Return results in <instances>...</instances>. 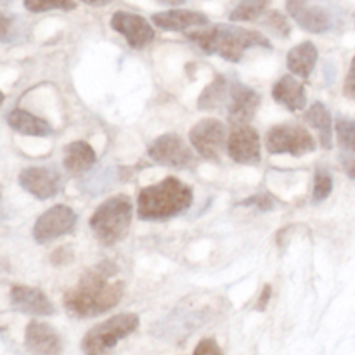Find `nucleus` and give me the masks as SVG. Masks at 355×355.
Wrapping results in <instances>:
<instances>
[{"instance_id": "1", "label": "nucleus", "mask_w": 355, "mask_h": 355, "mask_svg": "<svg viewBox=\"0 0 355 355\" xmlns=\"http://www.w3.org/2000/svg\"><path fill=\"white\" fill-rule=\"evenodd\" d=\"M118 272V266L111 260L90 267L64 295L66 312L76 319H89L116 307L125 291V283Z\"/></svg>"}, {"instance_id": "2", "label": "nucleus", "mask_w": 355, "mask_h": 355, "mask_svg": "<svg viewBox=\"0 0 355 355\" xmlns=\"http://www.w3.org/2000/svg\"><path fill=\"white\" fill-rule=\"evenodd\" d=\"M187 37L200 45L207 54H217L231 62H238L246 49H270V42L262 33L234 24H215L207 30L189 33Z\"/></svg>"}, {"instance_id": "3", "label": "nucleus", "mask_w": 355, "mask_h": 355, "mask_svg": "<svg viewBox=\"0 0 355 355\" xmlns=\"http://www.w3.org/2000/svg\"><path fill=\"white\" fill-rule=\"evenodd\" d=\"M191 203V187L175 177H166L155 186L141 189L137 196V214L142 220H165L186 211Z\"/></svg>"}, {"instance_id": "4", "label": "nucleus", "mask_w": 355, "mask_h": 355, "mask_svg": "<svg viewBox=\"0 0 355 355\" xmlns=\"http://www.w3.org/2000/svg\"><path fill=\"white\" fill-rule=\"evenodd\" d=\"M132 222V201L118 194L104 201L90 217V229L103 245L111 246L127 236Z\"/></svg>"}, {"instance_id": "5", "label": "nucleus", "mask_w": 355, "mask_h": 355, "mask_svg": "<svg viewBox=\"0 0 355 355\" xmlns=\"http://www.w3.org/2000/svg\"><path fill=\"white\" fill-rule=\"evenodd\" d=\"M139 324H141L139 315L130 312L116 314L99 322L82 338L80 347L83 355H110L121 340L130 336L139 328Z\"/></svg>"}, {"instance_id": "6", "label": "nucleus", "mask_w": 355, "mask_h": 355, "mask_svg": "<svg viewBox=\"0 0 355 355\" xmlns=\"http://www.w3.org/2000/svg\"><path fill=\"white\" fill-rule=\"evenodd\" d=\"M266 148L270 155L304 156L315 149V141L300 125H276L267 132Z\"/></svg>"}, {"instance_id": "7", "label": "nucleus", "mask_w": 355, "mask_h": 355, "mask_svg": "<svg viewBox=\"0 0 355 355\" xmlns=\"http://www.w3.org/2000/svg\"><path fill=\"white\" fill-rule=\"evenodd\" d=\"M290 16L309 33H326L333 28V14L321 0H286Z\"/></svg>"}, {"instance_id": "8", "label": "nucleus", "mask_w": 355, "mask_h": 355, "mask_svg": "<svg viewBox=\"0 0 355 355\" xmlns=\"http://www.w3.org/2000/svg\"><path fill=\"white\" fill-rule=\"evenodd\" d=\"M76 225V214L69 207L55 205L38 217L33 227V238L37 243H51L61 236L69 234Z\"/></svg>"}, {"instance_id": "9", "label": "nucleus", "mask_w": 355, "mask_h": 355, "mask_svg": "<svg viewBox=\"0 0 355 355\" xmlns=\"http://www.w3.org/2000/svg\"><path fill=\"white\" fill-rule=\"evenodd\" d=\"M189 139L193 148L203 156L205 159L217 162L220 158L222 148L225 142V128L218 120L208 118L201 120L191 128Z\"/></svg>"}, {"instance_id": "10", "label": "nucleus", "mask_w": 355, "mask_h": 355, "mask_svg": "<svg viewBox=\"0 0 355 355\" xmlns=\"http://www.w3.org/2000/svg\"><path fill=\"white\" fill-rule=\"evenodd\" d=\"M149 156L159 165L172 168H189L194 163V156L186 142L175 134H165L149 146Z\"/></svg>"}, {"instance_id": "11", "label": "nucleus", "mask_w": 355, "mask_h": 355, "mask_svg": "<svg viewBox=\"0 0 355 355\" xmlns=\"http://www.w3.org/2000/svg\"><path fill=\"white\" fill-rule=\"evenodd\" d=\"M19 184L38 200H49L59 193L62 179L58 170L51 166H30L19 173Z\"/></svg>"}, {"instance_id": "12", "label": "nucleus", "mask_w": 355, "mask_h": 355, "mask_svg": "<svg viewBox=\"0 0 355 355\" xmlns=\"http://www.w3.org/2000/svg\"><path fill=\"white\" fill-rule=\"evenodd\" d=\"M111 28L123 35L127 38L128 45L134 49H144L146 45L155 40L153 26L149 24L148 19H144L139 14L118 10L111 17Z\"/></svg>"}, {"instance_id": "13", "label": "nucleus", "mask_w": 355, "mask_h": 355, "mask_svg": "<svg viewBox=\"0 0 355 355\" xmlns=\"http://www.w3.org/2000/svg\"><path fill=\"white\" fill-rule=\"evenodd\" d=\"M229 156L236 163L255 165L260 162V137L250 125H234L227 139Z\"/></svg>"}, {"instance_id": "14", "label": "nucleus", "mask_w": 355, "mask_h": 355, "mask_svg": "<svg viewBox=\"0 0 355 355\" xmlns=\"http://www.w3.org/2000/svg\"><path fill=\"white\" fill-rule=\"evenodd\" d=\"M24 347L31 355H61L62 338L47 322L31 321L24 331Z\"/></svg>"}, {"instance_id": "15", "label": "nucleus", "mask_w": 355, "mask_h": 355, "mask_svg": "<svg viewBox=\"0 0 355 355\" xmlns=\"http://www.w3.org/2000/svg\"><path fill=\"white\" fill-rule=\"evenodd\" d=\"M10 305L14 311L28 315H52L55 312L54 305L42 290L23 284H14L10 288Z\"/></svg>"}, {"instance_id": "16", "label": "nucleus", "mask_w": 355, "mask_h": 355, "mask_svg": "<svg viewBox=\"0 0 355 355\" xmlns=\"http://www.w3.org/2000/svg\"><path fill=\"white\" fill-rule=\"evenodd\" d=\"M259 104L260 96L255 90L236 82L231 87V96H229V121L232 125H246L255 116Z\"/></svg>"}, {"instance_id": "17", "label": "nucleus", "mask_w": 355, "mask_h": 355, "mask_svg": "<svg viewBox=\"0 0 355 355\" xmlns=\"http://www.w3.org/2000/svg\"><path fill=\"white\" fill-rule=\"evenodd\" d=\"M153 23L166 31H182L191 26H205L210 21H208V17L205 14L196 12V10L173 9L155 14L153 16Z\"/></svg>"}, {"instance_id": "18", "label": "nucleus", "mask_w": 355, "mask_h": 355, "mask_svg": "<svg viewBox=\"0 0 355 355\" xmlns=\"http://www.w3.org/2000/svg\"><path fill=\"white\" fill-rule=\"evenodd\" d=\"M272 97L276 103L283 104V106H286L291 111L304 110L305 104H307L305 87L290 75L277 80V83L272 89Z\"/></svg>"}, {"instance_id": "19", "label": "nucleus", "mask_w": 355, "mask_h": 355, "mask_svg": "<svg viewBox=\"0 0 355 355\" xmlns=\"http://www.w3.org/2000/svg\"><path fill=\"white\" fill-rule=\"evenodd\" d=\"M96 163V151L83 141L71 142L64 148V168L71 175H82Z\"/></svg>"}, {"instance_id": "20", "label": "nucleus", "mask_w": 355, "mask_h": 355, "mask_svg": "<svg viewBox=\"0 0 355 355\" xmlns=\"http://www.w3.org/2000/svg\"><path fill=\"white\" fill-rule=\"evenodd\" d=\"M286 62L291 73L302 78H309L318 62V49L312 42H304L288 52Z\"/></svg>"}, {"instance_id": "21", "label": "nucleus", "mask_w": 355, "mask_h": 355, "mask_svg": "<svg viewBox=\"0 0 355 355\" xmlns=\"http://www.w3.org/2000/svg\"><path fill=\"white\" fill-rule=\"evenodd\" d=\"M7 123L10 128L24 135H33V137H45L52 132L51 125L42 118L28 113L23 110H12L7 114Z\"/></svg>"}, {"instance_id": "22", "label": "nucleus", "mask_w": 355, "mask_h": 355, "mask_svg": "<svg viewBox=\"0 0 355 355\" xmlns=\"http://www.w3.org/2000/svg\"><path fill=\"white\" fill-rule=\"evenodd\" d=\"M305 120L319 132V141L324 149L331 148L333 142V123L331 114H329L328 107L322 103H314L305 113Z\"/></svg>"}, {"instance_id": "23", "label": "nucleus", "mask_w": 355, "mask_h": 355, "mask_svg": "<svg viewBox=\"0 0 355 355\" xmlns=\"http://www.w3.org/2000/svg\"><path fill=\"white\" fill-rule=\"evenodd\" d=\"M229 96H231V87H229L227 78H225V76H217V78L203 90L200 101H198V107L203 111H214L217 110L220 104H224Z\"/></svg>"}, {"instance_id": "24", "label": "nucleus", "mask_w": 355, "mask_h": 355, "mask_svg": "<svg viewBox=\"0 0 355 355\" xmlns=\"http://www.w3.org/2000/svg\"><path fill=\"white\" fill-rule=\"evenodd\" d=\"M270 0H241L231 12V21H255L269 7Z\"/></svg>"}, {"instance_id": "25", "label": "nucleus", "mask_w": 355, "mask_h": 355, "mask_svg": "<svg viewBox=\"0 0 355 355\" xmlns=\"http://www.w3.org/2000/svg\"><path fill=\"white\" fill-rule=\"evenodd\" d=\"M336 137H338V144L343 151L355 153V120L338 118L336 120Z\"/></svg>"}, {"instance_id": "26", "label": "nucleus", "mask_w": 355, "mask_h": 355, "mask_svg": "<svg viewBox=\"0 0 355 355\" xmlns=\"http://www.w3.org/2000/svg\"><path fill=\"white\" fill-rule=\"evenodd\" d=\"M333 191V177L326 168H318L314 179V193H312V201L321 203L331 194Z\"/></svg>"}, {"instance_id": "27", "label": "nucleus", "mask_w": 355, "mask_h": 355, "mask_svg": "<svg viewBox=\"0 0 355 355\" xmlns=\"http://www.w3.org/2000/svg\"><path fill=\"white\" fill-rule=\"evenodd\" d=\"M24 7L30 12H47L51 9L73 10L76 3L75 0H24Z\"/></svg>"}, {"instance_id": "28", "label": "nucleus", "mask_w": 355, "mask_h": 355, "mask_svg": "<svg viewBox=\"0 0 355 355\" xmlns=\"http://www.w3.org/2000/svg\"><path fill=\"white\" fill-rule=\"evenodd\" d=\"M266 26L269 28L274 35H277V37L281 38H288L291 33V26L290 23H288V19L283 14L277 12V10H272V12L267 14Z\"/></svg>"}, {"instance_id": "29", "label": "nucleus", "mask_w": 355, "mask_h": 355, "mask_svg": "<svg viewBox=\"0 0 355 355\" xmlns=\"http://www.w3.org/2000/svg\"><path fill=\"white\" fill-rule=\"evenodd\" d=\"M193 355H224V352L214 338H203L196 345Z\"/></svg>"}, {"instance_id": "30", "label": "nucleus", "mask_w": 355, "mask_h": 355, "mask_svg": "<svg viewBox=\"0 0 355 355\" xmlns=\"http://www.w3.org/2000/svg\"><path fill=\"white\" fill-rule=\"evenodd\" d=\"M243 207H257L259 210H270L274 207L272 200L267 194H257V196L250 198V200L243 201Z\"/></svg>"}, {"instance_id": "31", "label": "nucleus", "mask_w": 355, "mask_h": 355, "mask_svg": "<svg viewBox=\"0 0 355 355\" xmlns=\"http://www.w3.org/2000/svg\"><path fill=\"white\" fill-rule=\"evenodd\" d=\"M343 92H345L347 97H350V99L355 101V58L352 59V64H350V71L349 75H347Z\"/></svg>"}, {"instance_id": "32", "label": "nucleus", "mask_w": 355, "mask_h": 355, "mask_svg": "<svg viewBox=\"0 0 355 355\" xmlns=\"http://www.w3.org/2000/svg\"><path fill=\"white\" fill-rule=\"evenodd\" d=\"M270 293H272V290H270V286H269V284H267V286H263V291H262V295H260V298H259V304H257V311H259V312L266 311L267 304H269Z\"/></svg>"}, {"instance_id": "33", "label": "nucleus", "mask_w": 355, "mask_h": 355, "mask_svg": "<svg viewBox=\"0 0 355 355\" xmlns=\"http://www.w3.org/2000/svg\"><path fill=\"white\" fill-rule=\"evenodd\" d=\"M343 166H345V172L349 173L350 179L355 180V158H352V159H345V163H343Z\"/></svg>"}, {"instance_id": "34", "label": "nucleus", "mask_w": 355, "mask_h": 355, "mask_svg": "<svg viewBox=\"0 0 355 355\" xmlns=\"http://www.w3.org/2000/svg\"><path fill=\"white\" fill-rule=\"evenodd\" d=\"M82 2L89 3V6H92V7H103V6H106V3H110L111 0H82Z\"/></svg>"}, {"instance_id": "35", "label": "nucleus", "mask_w": 355, "mask_h": 355, "mask_svg": "<svg viewBox=\"0 0 355 355\" xmlns=\"http://www.w3.org/2000/svg\"><path fill=\"white\" fill-rule=\"evenodd\" d=\"M159 3H165V6H180V3H186L187 0H158Z\"/></svg>"}]
</instances>
